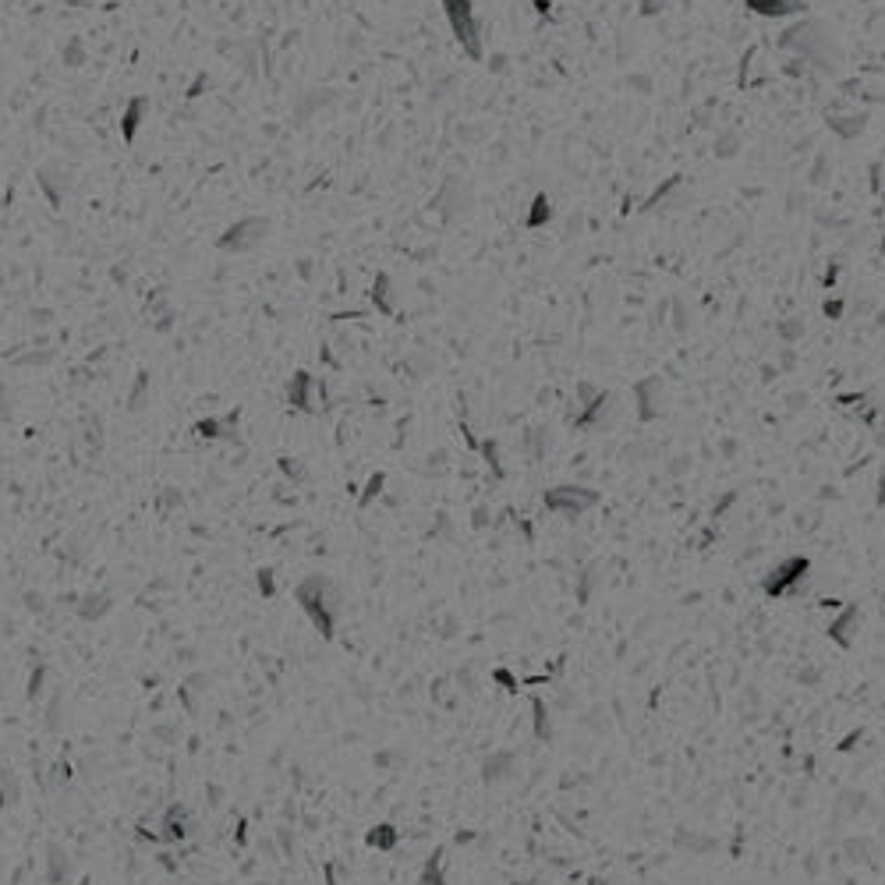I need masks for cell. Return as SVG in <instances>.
<instances>
[{
  "label": "cell",
  "mask_w": 885,
  "mask_h": 885,
  "mask_svg": "<svg viewBox=\"0 0 885 885\" xmlns=\"http://www.w3.org/2000/svg\"><path fill=\"white\" fill-rule=\"evenodd\" d=\"M295 598H297V605L304 609V616L315 623V630H319L322 637H333L336 616H340V609H343L336 585H333L329 578H322V574H312V578L297 581Z\"/></svg>",
  "instance_id": "cell-1"
},
{
  "label": "cell",
  "mask_w": 885,
  "mask_h": 885,
  "mask_svg": "<svg viewBox=\"0 0 885 885\" xmlns=\"http://www.w3.org/2000/svg\"><path fill=\"white\" fill-rule=\"evenodd\" d=\"M443 11H446V21L461 43V50L471 57V60H482V25L475 18V7L471 0H443Z\"/></svg>",
  "instance_id": "cell-2"
},
{
  "label": "cell",
  "mask_w": 885,
  "mask_h": 885,
  "mask_svg": "<svg viewBox=\"0 0 885 885\" xmlns=\"http://www.w3.org/2000/svg\"><path fill=\"white\" fill-rule=\"evenodd\" d=\"M266 234H270V220L245 216V220H238V224L227 227V234L220 238V248L224 252H252V248H259L266 241Z\"/></svg>",
  "instance_id": "cell-3"
},
{
  "label": "cell",
  "mask_w": 885,
  "mask_h": 885,
  "mask_svg": "<svg viewBox=\"0 0 885 885\" xmlns=\"http://www.w3.org/2000/svg\"><path fill=\"white\" fill-rule=\"evenodd\" d=\"M326 393H322V383L312 375V372H295V379L287 383V404L295 411H304V414H315L322 407Z\"/></svg>",
  "instance_id": "cell-4"
},
{
  "label": "cell",
  "mask_w": 885,
  "mask_h": 885,
  "mask_svg": "<svg viewBox=\"0 0 885 885\" xmlns=\"http://www.w3.org/2000/svg\"><path fill=\"white\" fill-rule=\"evenodd\" d=\"M595 500L598 496L588 493V489H581V485H556V489L546 493V507L556 510V514H567V517H578L581 510H588Z\"/></svg>",
  "instance_id": "cell-5"
},
{
  "label": "cell",
  "mask_w": 885,
  "mask_h": 885,
  "mask_svg": "<svg viewBox=\"0 0 885 885\" xmlns=\"http://www.w3.org/2000/svg\"><path fill=\"white\" fill-rule=\"evenodd\" d=\"M634 400H637V414H641L644 422L659 418V414H662V383H659V375L641 379V383L634 386Z\"/></svg>",
  "instance_id": "cell-6"
},
{
  "label": "cell",
  "mask_w": 885,
  "mask_h": 885,
  "mask_svg": "<svg viewBox=\"0 0 885 885\" xmlns=\"http://www.w3.org/2000/svg\"><path fill=\"white\" fill-rule=\"evenodd\" d=\"M192 832H195V822H192L188 808H185V804H170V808L163 811V832H160V840H167V843H185Z\"/></svg>",
  "instance_id": "cell-7"
},
{
  "label": "cell",
  "mask_w": 885,
  "mask_h": 885,
  "mask_svg": "<svg viewBox=\"0 0 885 885\" xmlns=\"http://www.w3.org/2000/svg\"><path fill=\"white\" fill-rule=\"evenodd\" d=\"M145 114H149V99H145V96L128 99L124 117H121V138H124V142H135V135H138V128H142V117H145Z\"/></svg>",
  "instance_id": "cell-8"
},
{
  "label": "cell",
  "mask_w": 885,
  "mask_h": 885,
  "mask_svg": "<svg viewBox=\"0 0 885 885\" xmlns=\"http://www.w3.org/2000/svg\"><path fill=\"white\" fill-rule=\"evenodd\" d=\"M514 772H517V762H514V754H507V751H496V754H489V758L482 762L485 783H507Z\"/></svg>",
  "instance_id": "cell-9"
},
{
  "label": "cell",
  "mask_w": 885,
  "mask_h": 885,
  "mask_svg": "<svg viewBox=\"0 0 885 885\" xmlns=\"http://www.w3.org/2000/svg\"><path fill=\"white\" fill-rule=\"evenodd\" d=\"M804 571H808V560H786L783 567H776V574L765 581V588L772 591V595H779V591H786L793 581H801L804 578Z\"/></svg>",
  "instance_id": "cell-10"
},
{
  "label": "cell",
  "mask_w": 885,
  "mask_h": 885,
  "mask_svg": "<svg viewBox=\"0 0 885 885\" xmlns=\"http://www.w3.org/2000/svg\"><path fill=\"white\" fill-rule=\"evenodd\" d=\"M372 304H375V312H383V315H397L400 297L393 291L390 273H379V277H375V284H372Z\"/></svg>",
  "instance_id": "cell-11"
},
{
  "label": "cell",
  "mask_w": 885,
  "mask_h": 885,
  "mask_svg": "<svg viewBox=\"0 0 885 885\" xmlns=\"http://www.w3.org/2000/svg\"><path fill=\"white\" fill-rule=\"evenodd\" d=\"M464 202H468V199H464V192H461V185H457L454 177H450V181L439 188V195H436V209H439L446 220H454L457 213H464Z\"/></svg>",
  "instance_id": "cell-12"
},
{
  "label": "cell",
  "mask_w": 885,
  "mask_h": 885,
  "mask_svg": "<svg viewBox=\"0 0 885 885\" xmlns=\"http://www.w3.org/2000/svg\"><path fill=\"white\" fill-rule=\"evenodd\" d=\"M195 432L202 439H238V418L227 414V418H202L195 425Z\"/></svg>",
  "instance_id": "cell-13"
},
{
  "label": "cell",
  "mask_w": 885,
  "mask_h": 885,
  "mask_svg": "<svg viewBox=\"0 0 885 885\" xmlns=\"http://www.w3.org/2000/svg\"><path fill=\"white\" fill-rule=\"evenodd\" d=\"M67 875H71V861H67L64 847L50 843V847H46V882L60 885V882H67Z\"/></svg>",
  "instance_id": "cell-14"
},
{
  "label": "cell",
  "mask_w": 885,
  "mask_h": 885,
  "mask_svg": "<svg viewBox=\"0 0 885 885\" xmlns=\"http://www.w3.org/2000/svg\"><path fill=\"white\" fill-rule=\"evenodd\" d=\"M754 14L762 18H783V14H797L804 11V0H744Z\"/></svg>",
  "instance_id": "cell-15"
},
{
  "label": "cell",
  "mask_w": 885,
  "mask_h": 885,
  "mask_svg": "<svg viewBox=\"0 0 885 885\" xmlns=\"http://www.w3.org/2000/svg\"><path fill=\"white\" fill-rule=\"evenodd\" d=\"M110 609H114V602H110V595H103V591L82 595V602H78V616H82V620H99V616L110 612Z\"/></svg>",
  "instance_id": "cell-16"
},
{
  "label": "cell",
  "mask_w": 885,
  "mask_h": 885,
  "mask_svg": "<svg viewBox=\"0 0 885 885\" xmlns=\"http://www.w3.org/2000/svg\"><path fill=\"white\" fill-rule=\"evenodd\" d=\"M864 114H847V117H829V128L840 135V138H857L864 131Z\"/></svg>",
  "instance_id": "cell-17"
},
{
  "label": "cell",
  "mask_w": 885,
  "mask_h": 885,
  "mask_svg": "<svg viewBox=\"0 0 885 885\" xmlns=\"http://www.w3.org/2000/svg\"><path fill=\"white\" fill-rule=\"evenodd\" d=\"M39 185H43V192L50 195V202H53V206H60L67 181H64V177L57 181V170H53V167H43V170H39Z\"/></svg>",
  "instance_id": "cell-18"
},
{
  "label": "cell",
  "mask_w": 885,
  "mask_h": 885,
  "mask_svg": "<svg viewBox=\"0 0 885 885\" xmlns=\"http://www.w3.org/2000/svg\"><path fill=\"white\" fill-rule=\"evenodd\" d=\"M397 840H400V832H397L393 825H375V829L368 832V847H375V850H393Z\"/></svg>",
  "instance_id": "cell-19"
},
{
  "label": "cell",
  "mask_w": 885,
  "mask_h": 885,
  "mask_svg": "<svg viewBox=\"0 0 885 885\" xmlns=\"http://www.w3.org/2000/svg\"><path fill=\"white\" fill-rule=\"evenodd\" d=\"M418 885H446V875H443V850H436V857L422 868Z\"/></svg>",
  "instance_id": "cell-20"
},
{
  "label": "cell",
  "mask_w": 885,
  "mask_h": 885,
  "mask_svg": "<svg viewBox=\"0 0 885 885\" xmlns=\"http://www.w3.org/2000/svg\"><path fill=\"white\" fill-rule=\"evenodd\" d=\"M18 804V783L11 776V769L0 765V808H14Z\"/></svg>",
  "instance_id": "cell-21"
},
{
  "label": "cell",
  "mask_w": 885,
  "mask_h": 885,
  "mask_svg": "<svg viewBox=\"0 0 885 885\" xmlns=\"http://www.w3.org/2000/svg\"><path fill=\"white\" fill-rule=\"evenodd\" d=\"M549 216H553V206H549V199H546V195H539V199L532 202L528 227H542V224H549Z\"/></svg>",
  "instance_id": "cell-22"
},
{
  "label": "cell",
  "mask_w": 885,
  "mask_h": 885,
  "mask_svg": "<svg viewBox=\"0 0 885 885\" xmlns=\"http://www.w3.org/2000/svg\"><path fill=\"white\" fill-rule=\"evenodd\" d=\"M145 393H149V372H138L135 390H131V397H128V407H131V411H142V407H145Z\"/></svg>",
  "instance_id": "cell-23"
},
{
  "label": "cell",
  "mask_w": 885,
  "mask_h": 885,
  "mask_svg": "<svg viewBox=\"0 0 885 885\" xmlns=\"http://www.w3.org/2000/svg\"><path fill=\"white\" fill-rule=\"evenodd\" d=\"M737 145H740L737 131H722V135L715 138V156H733V153H737Z\"/></svg>",
  "instance_id": "cell-24"
},
{
  "label": "cell",
  "mask_w": 885,
  "mask_h": 885,
  "mask_svg": "<svg viewBox=\"0 0 885 885\" xmlns=\"http://www.w3.org/2000/svg\"><path fill=\"white\" fill-rule=\"evenodd\" d=\"M280 471H284L291 482H304V478H308V471L301 468V461H297V457H280Z\"/></svg>",
  "instance_id": "cell-25"
},
{
  "label": "cell",
  "mask_w": 885,
  "mask_h": 885,
  "mask_svg": "<svg viewBox=\"0 0 885 885\" xmlns=\"http://www.w3.org/2000/svg\"><path fill=\"white\" fill-rule=\"evenodd\" d=\"M43 680H46V666L39 662V666L32 669V676H28V701H35V698L43 694Z\"/></svg>",
  "instance_id": "cell-26"
},
{
  "label": "cell",
  "mask_w": 885,
  "mask_h": 885,
  "mask_svg": "<svg viewBox=\"0 0 885 885\" xmlns=\"http://www.w3.org/2000/svg\"><path fill=\"white\" fill-rule=\"evenodd\" d=\"M259 591L266 595V598H273L277 595V574L266 567V571H259Z\"/></svg>",
  "instance_id": "cell-27"
},
{
  "label": "cell",
  "mask_w": 885,
  "mask_h": 885,
  "mask_svg": "<svg viewBox=\"0 0 885 885\" xmlns=\"http://www.w3.org/2000/svg\"><path fill=\"white\" fill-rule=\"evenodd\" d=\"M82 60H85V53H82V43H78V39H71V43H67V50H64V64L78 67Z\"/></svg>",
  "instance_id": "cell-28"
},
{
  "label": "cell",
  "mask_w": 885,
  "mask_h": 885,
  "mask_svg": "<svg viewBox=\"0 0 885 885\" xmlns=\"http://www.w3.org/2000/svg\"><path fill=\"white\" fill-rule=\"evenodd\" d=\"M383 482H386V475H372V478H368V493L361 496V507H368V503H372V496H379Z\"/></svg>",
  "instance_id": "cell-29"
},
{
  "label": "cell",
  "mask_w": 885,
  "mask_h": 885,
  "mask_svg": "<svg viewBox=\"0 0 885 885\" xmlns=\"http://www.w3.org/2000/svg\"><path fill=\"white\" fill-rule=\"evenodd\" d=\"M825 174H829V156L822 153V156L815 160V170H811V181H815V185H822V181H825Z\"/></svg>",
  "instance_id": "cell-30"
},
{
  "label": "cell",
  "mask_w": 885,
  "mask_h": 885,
  "mask_svg": "<svg viewBox=\"0 0 885 885\" xmlns=\"http://www.w3.org/2000/svg\"><path fill=\"white\" fill-rule=\"evenodd\" d=\"M669 7V0H641V14L644 18H652V14H659V11H666Z\"/></svg>",
  "instance_id": "cell-31"
},
{
  "label": "cell",
  "mask_w": 885,
  "mask_h": 885,
  "mask_svg": "<svg viewBox=\"0 0 885 885\" xmlns=\"http://www.w3.org/2000/svg\"><path fill=\"white\" fill-rule=\"evenodd\" d=\"M779 333H783V336H786V340L793 343V340H797V336L804 333V322H783V326H779Z\"/></svg>",
  "instance_id": "cell-32"
},
{
  "label": "cell",
  "mask_w": 885,
  "mask_h": 885,
  "mask_svg": "<svg viewBox=\"0 0 885 885\" xmlns=\"http://www.w3.org/2000/svg\"><path fill=\"white\" fill-rule=\"evenodd\" d=\"M11 418V397H7V386L0 383V422Z\"/></svg>",
  "instance_id": "cell-33"
},
{
  "label": "cell",
  "mask_w": 885,
  "mask_h": 885,
  "mask_svg": "<svg viewBox=\"0 0 885 885\" xmlns=\"http://www.w3.org/2000/svg\"><path fill=\"white\" fill-rule=\"evenodd\" d=\"M825 315H843V301H825Z\"/></svg>",
  "instance_id": "cell-34"
},
{
  "label": "cell",
  "mask_w": 885,
  "mask_h": 885,
  "mask_svg": "<svg viewBox=\"0 0 885 885\" xmlns=\"http://www.w3.org/2000/svg\"><path fill=\"white\" fill-rule=\"evenodd\" d=\"M485 514H489L485 507H478V510H475V528H485Z\"/></svg>",
  "instance_id": "cell-35"
},
{
  "label": "cell",
  "mask_w": 885,
  "mask_h": 885,
  "mask_svg": "<svg viewBox=\"0 0 885 885\" xmlns=\"http://www.w3.org/2000/svg\"><path fill=\"white\" fill-rule=\"evenodd\" d=\"M503 67H507V57L496 53V57H493V71H503Z\"/></svg>",
  "instance_id": "cell-36"
},
{
  "label": "cell",
  "mask_w": 885,
  "mask_h": 885,
  "mask_svg": "<svg viewBox=\"0 0 885 885\" xmlns=\"http://www.w3.org/2000/svg\"><path fill=\"white\" fill-rule=\"evenodd\" d=\"M28 609H43V595H28Z\"/></svg>",
  "instance_id": "cell-37"
},
{
  "label": "cell",
  "mask_w": 885,
  "mask_h": 885,
  "mask_svg": "<svg viewBox=\"0 0 885 885\" xmlns=\"http://www.w3.org/2000/svg\"><path fill=\"white\" fill-rule=\"evenodd\" d=\"M879 326H885V312H882V315H879Z\"/></svg>",
  "instance_id": "cell-38"
},
{
  "label": "cell",
  "mask_w": 885,
  "mask_h": 885,
  "mask_svg": "<svg viewBox=\"0 0 885 885\" xmlns=\"http://www.w3.org/2000/svg\"><path fill=\"white\" fill-rule=\"evenodd\" d=\"M255 885H270V882H255Z\"/></svg>",
  "instance_id": "cell-39"
},
{
  "label": "cell",
  "mask_w": 885,
  "mask_h": 885,
  "mask_svg": "<svg viewBox=\"0 0 885 885\" xmlns=\"http://www.w3.org/2000/svg\"><path fill=\"white\" fill-rule=\"evenodd\" d=\"M882 202H885V192H882Z\"/></svg>",
  "instance_id": "cell-40"
}]
</instances>
